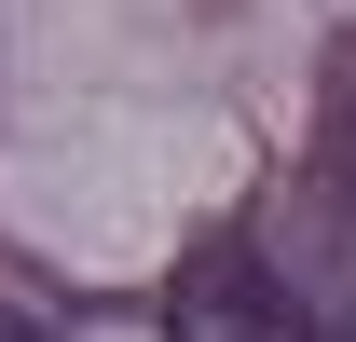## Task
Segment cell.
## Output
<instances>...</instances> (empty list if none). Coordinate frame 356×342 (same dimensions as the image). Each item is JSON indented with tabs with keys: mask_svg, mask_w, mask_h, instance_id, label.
Segmentation results:
<instances>
[{
	"mask_svg": "<svg viewBox=\"0 0 356 342\" xmlns=\"http://www.w3.org/2000/svg\"><path fill=\"white\" fill-rule=\"evenodd\" d=\"M165 342H343V329H329V315H315V301L288 288L247 233H220V247L178 260V315H165Z\"/></svg>",
	"mask_w": 356,
	"mask_h": 342,
	"instance_id": "cell-1",
	"label": "cell"
},
{
	"mask_svg": "<svg viewBox=\"0 0 356 342\" xmlns=\"http://www.w3.org/2000/svg\"><path fill=\"white\" fill-rule=\"evenodd\" d=\"M315 206H329V233H343V274H356V55L329 69V124H315ZM329 329H356V301L329 315Z\"/></svg>",
	"mask_w": 356,
	"mask_h": 342,
	"instance_id": "cell-2",
	"label": "cell"
},
{
	"mask_svg": "<svg viewBox=\"0 0 356 342\" xmlns=\"http://www.w3.org/2000/svg\"><path fill=\"white\" fill-rule=\"evenodd\" d=\"M0 342H42V329H28V315H0Z\"/></svg>",
	"mask_w": 356,
	"mask_h": 342,
	"instance_id": "cell-3",
	"label": "cell"
},
{
	"mask_svg": "<svg viewBox=\"0 0 356 342\" xmlns=\"http://www.w3.org/2000/svg\"><path fill=\"white\" fill-rule=\"evenodd\" d=\"M343 342H356V329H343Z\"/></svg>",
	"mask_w": 356,
	"mask_h": 342,
	"instance_id": "cell-4",
	"label": "cell"
}]
</instances>
